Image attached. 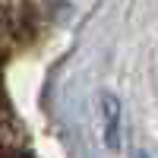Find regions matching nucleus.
Masks as SVG:
<instances>
[{"label": "nucleus", "mask_w": 158, "mask_h": 158, "mask_svg": "<svg viewBox=\"0 0 158 158\" xmlns=\"http://www.w3.org/2000/svg\"><path fill=\"white\" fill-rule=\"evenodd\" d=\"M104 114H108V130H104L108 146L117 149V101L114 98H104Z\"/></svg>", "instance_id": "nucleus-1"}, {"label": "nucleus", "mask_w": 158, "mask_h": 158, "mask_svg": "<svg viewBox=\"0 0 158 158\" xmlns=\"http://www.w3.org/2000/svg\"><path fill=\"white\" fill-rule=\"evenodd\" d=\"M0 158H25V155H19V152H10V149H3V146H0Z\"/></svg>", "instance_id": "nucleus-2"}]
</instances>
